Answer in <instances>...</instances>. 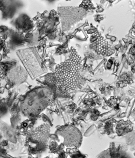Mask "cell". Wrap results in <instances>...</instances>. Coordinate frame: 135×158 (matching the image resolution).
I'll return each mask as SVG.
<instances>
[{"label":"cell","instance_id":"4","mask_svg":"<svg viewBox=\"0 0 135 158\" xmlns=\"http://www.w3.org/2000/svg\"><path fill=\"white\" fill-rule=\"evenodd\" d=\"M50 128L47 125H42L35 129L32 132H30L29 139L31 143L35 145L36 151H39L45 147L49 135Z\"/></svg>","mask_w":135,"mask_h":158},{"label":"cell","instance_id":"2","mask_svg":"<svg viewBox=\"0 0 135 158\" xmlns=\"http://www.w3.org/2000/svg\"><path fill=\"white\" fill-rule=\"evenodd\" d=\"M53 99V90L50 88H36L22 99L20 108L26 116L37 115L52 102Z\"/></svg>","mask_w":135,"mask_h":158},{"label":"cell","instance_id":"1","mask_svg":"<svg viewBox=\"0 0 135 158\" xmlns=\"http://www.w3.org/2000/svg\"><path fill=\"white\" fill-rule=\"evenodd\" d=\"M80 69L81 57L73 50L70 58L55 69L54 77L58 91L68 95L80 86Z\"/></svg>","mask_w":135,"mask_h":158},{"label":"cell","instance_id":"3","mask_svg":"<svg viewBox=\"0 0 135 158\" xmlns=\"http://www.w3.org/2000/svg\"><path fill=\"white\" fill-rule=\"evenodd\" d=\"M58 133L64 136V143L67 147H78L80 145L82 135L80 131L75 127H64Z\"/></svg>","mask_w":135,"mask_h":158},{"label":"cell","instance_id":"5","mask_svg":"<svg viewBox=\"0 0 135 158\" xmlns=\"http://www.w3.org/2000/svg\"><path fill=\"white\" fill-rule=\"evenodd\" d=\"M133 127L129 123V122H120L118 123L117 126V132L118 133L119 135H122L123 134H125L128 132H129L130 130H132Z\"/></svg>","mask_w":135,"mask_h":158}]
</instances>
